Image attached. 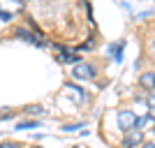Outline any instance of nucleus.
Wrapping results in <instances>:
<instances>
[{
    "label": "nucleus",
    "mask_w": 155,
    "mask_h": 148,
    "mask_svg": "<svg viewBox=\"0 0 155 148\" xmlns=\"http://www.w3.org/2000/svg\"><path fill=\"white\" fill-rule=\"evenodd\" d=\"M63 93L70 97L74 104H79V107L91 102V93H88V90H84L81 86H77V84H65V86H63Z\"/></svg>",
    "instance_id": "nucleus-1"
},
{
    "label": "nucleus",
    "mask_w": 155,
    "mask_h": 148,
    "mask_svg": "<svg viewBox=\"0 0 155 148\" xmlns=\"http://www.w3.org/2000/svg\"><path fill=\"white\" fill-rule=\"evenodd\" d=\"M72 77L77 79V81H93L97 77V67L93 63H79V65H74Z\"/></svg>",
    "instance_id": "nucleus-2"
},
{
    "label": "nucleus",
    "mask_w": 155,
    "mask_h": 148,
    "mask_svg": "<svg viewBox=\"0 0 155 148\" xmlns=\"http://www.w3.org/2000/svg\"><path fill=\"white\" fill-rule=\"evenodd\" d=\"M14 37L23 39V42H28V44H35V46H39V49H44V46H46V42L39 37V35H35L32 30H28V28H23V26H19L16 30H14Z\"/></svg>",
    "instance_id": "nucleus-3"
},
{
    "label": "nucleus",
    "mask_w": 155,
    "mask_h": 148,
    "mask_svg": "<svg viewBox=\"0 0 155 148\" xmlns=\"http://www.w3.org/2000/svg\"><path fill=\"white\" fill-rule=\"evenodd\" d=\"M137 125V113L134 111H130V109H123V111H118V127H120V132H132Z\"/></svg>",
    "instance_id": "nucleus-4"
},
{
    "label": "nucleus",
    "mask_w": 155,
    "mask_h": 148,
    "mask_svg": "<svg viewBox=\"0 0 155 148\" xmlns=\"http://www.w3.org/2000/svg\"><path fill=\"white\" fill-rule=\"evenodd\" d=\"M125 39H118V42H111L109 46H107V53H109V58L114 60V63H123V51H125Z\"/></svg>",
    "instance_id": "nucleus-5"
},
{
    "label": "nucleus",
    "mask_w": 155,
    "mask_h": 148,
    "mask_svg": "<svg viewBox=\"0 0 155 148\" xmlns=\"http://www.w3.org/2000/svg\"><path fill=\"white\" fill-rule=\"evenodd\" d=\"M141 141H143V132L132 130V132H127V134L120 139V146H123V148H134V146H139Z\"/></svg>",
    "instance_id": "nucleus-6"
},
{
    "label": "nucleus",
    "mask_w": 155,
    "mask_h": 148,
    "mask_svg": "<svg viewBox=\"0 0 155 148\" xmlns=\"http://www.w3.org/2000/svg\"><path fill=\"white\" fill-rule=\"evenodd\" d=\"M139 86L150 93H155V72H143L141 77H139Z\"/></svg>",
    "instance_id": "nucleus-7"
},
{
    "label": "nucleus",
    "mask_w": 155,
    "mask_h": 148,
    "mask_svg": "<svg viewBox=\"0 0 155 148\" xmlns=\"http://www.w3.org/2000/svg\"><path fill=\"white\" fill-rule=\"evenodd\" d=\"M28 113V116H42V113H46L44 111V107H39V104H28L26 109H23Z\"/></svg>",
    "instance_id": "nucleus-8"
},
{
    "label": "nucleus",
    "mask_w": 155,
    "mask_h": 148,
    "mask_svg": "<svg viewBox=\"0 0 155 148\" xmlns=\"http://www.w3.org/2000/svg\"><path fill=\"white\" fill-rule=\"evenodd\" d=\"M150 120H153V113H143L141 118H137V125H134V130H139V132H141V127H146V125H148Z\"/></svg>",
    "instance_id": "nucleus-9"
},
{
    "label": "nucleus",
    "mask_w": 155,
    "mask_h": 148,
    "mask_svg": "<svg viewBox=\"0 0 155 148\" xmlns=\"http://www.w3.org/2000/svg\"><path fill=\"white\" fill-rule=\"evenodd\" d=\"M39 127V120H21L16 123V130H35Z\"/></svg>",
    "instance_id": "nucleus-10"
},
{
    "label": "nucleus",
    "mask_w": 155,
    "mask_h": 148,
    "mask_svg": "<svg viewBox=\"0 0 155 148\" xmlns=\"http://www.w3.org/2000/svg\"><path fill=\"white\" fill-rule=\"evenodd\" d=\"M91 49H95V39H88V42H86V44H79L77 46V53H81V51H91Z\"/></svg>",
    "instance_id": "nucleus-11"
},
{
    "label": "nucleus",
    "mask_w": 155,
    "mask_h": 148,
    "mask_svg": "<svg viewBox=\"0 0 155 148\" xmlns=\"http://www.w3.org/2000/svg\"><path fill=\"white\" fill-rule=\"evenodd\" d=\"M86 123H70V125H63V132H74V130H84Z\"/></svg>",
    "instance_id": "nucleus-12"
},
{
    "label": "nucleus",
    "mask_w": 155,
    "mask_h": 148,
    "mask_svg": "<svg viewBox=\"0 0 155 148\" xmlns=\"http://www.w3.org/2000/svg\"><path fill=\"white\" fill-rule=\"evenodd\" d=\"M12 16H14L12 12H2V9H0V21H2V23H9V21H12Z\"/></svg>",
    "instance_id": "nucleus-13"
},
{
    "label": "nucleus",
    "mask_w": 155,
    "mask_h": 148,
    "mask_svg": "<svg viewBox=\"0 0 155 148\" xmlns=\"http://www.w3.org/2000/svg\"><path fill=\"white\" fill-rule=\"evenodd\" d=\"M146 104H148V109L155 111V93H150L148 97H146Z\"/></svg>",
    "instance_id": "nucleus-14"
},
{
    "label": "nucleus",
    "mask_w": 155,
    "mask_h": 148,
    "mask_svg": "<svg viewBox=\"0 0 155 148\" xmlns=\"http://www.w3.org/2000/svg\"><path fill=\"white\" fill-rule=\"evenodd\" d=\"M12 109H0V120H7V118H12Z\"/></svg>",
    "instance_id": "nucleus-15"
},
{
    "label": "nucleus",
    "mask_w": 155,
    "mask_h": 148,
    "mask_svg": "<svg viewBox=\"0 0 155 148\" xmlns=\"http://www.w3.org/2000/svg\"><path fill=\"white\" fill-rule=\"evenodd\" d=\"M0 148H23V146L16 141H5V143H0Z\"/></svg>",
    "instance_id": "nucleus-16"
},
{
    "label": "nucleus",
    "mask_w": 155,
    "mask_h": 148,
    "mask_svg": "<svg viewBox=\"0 0 155 148\" xmlns=\"http://www.w3.org/2000/svg\"><path fill=\"white\" fill-rule=\"evenodd\" d=\"M148 53H150V58L155 60V37H153V39L148 42Z\"/></svg>",
    "instance_id": "nucleus-17"
},
{
    "label": "nucleus",
    "mask_w": 155,
    "mask_h": 148,
    "mask_svg": "<svg viewBox=\"0 0 155 148\" xmlns=\"http://www.w3.org/2000/svg\"><path fill=\"white\" fill-rule=\"evenodd\" d=\"M141 148H155V141H146V143H143Z\"/></svg>",
    "instance_id": "nucleus-18"
},
{
    "label": "nucleus",
    "mask_w": 155,
    "mask_h": 148,
    "mask_svg": "<svg viewBox=\"0 0 155 148\" xmlns=\"http://www.w3.org/2000/svg\"><path fill=\"white\" fill-rule=\"evenodd\" d=\"M32 148H42V146H32Z\"/></svg>",
    "instance_id": "nucleus-19"
}]
</instances>
